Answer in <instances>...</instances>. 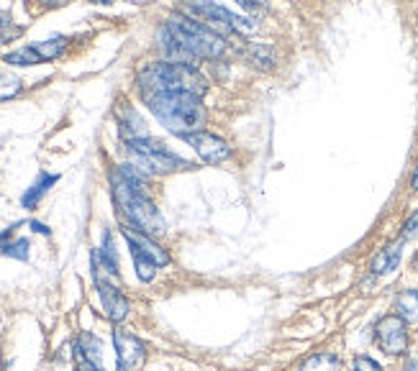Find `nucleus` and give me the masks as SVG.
Masks as SVG:
<instances>
[{
  "label": "nucleus",
  "instance_id": "13",
  "mask_svg": "<svg viewBox=\"0 0 418 371\" xmlns=\"http://www.w3.org/2000/svg\"><path fill=\"white\" fill-rule=\"evenodd\" d=\"M59 182V175H49V172H39V177L34 180V184H31L26 192L21 195V208H26V210H34L36 205L42 203V197L49 192L54 184Z\"/></svg>",
  "mask_w": 418,
  "mask_h": 371
},
{
  "label": "nucleus",
  "instance_id": "34",
  "mask_svg": "<svg viewBox=\"0 0 418 371\" xmlns=\"http://www.w3.org/2000/svg\"><path fill=\"white\" fill-rule=\"evenodd\" d=\"M411 187H413V192H418V164H416V169H413V177H411Z\"/></svg>",
  "mask_w": 418,
  "mask_h": 371
},
{
  "label": "nucleus",
  "instance_id": "8",
  "mask_svg": "<svg viewBox=\"0 0 418 371\" xmlns=\"http://www.w3.org/2000/svg\"><path fill=\"white\" fill-rule=\"evenodd\" d=\"M113 348H116V366L118 371H136L142 369L147 358V346L123 328L113 330Z\"/></svg>",
  "mask_w": 418,
  "mask_h": 371
},
{
  "label": "nucleus",
  "instance_id": "15",
  "mask_svg": "<svg viewBox=\"0 0 418 371\" xmlns=\"http://www.w3.org/2000/svg\"><path fill=\"white\" fill-rule=\"evenodd\" d=\"M400 253H403V241H398V244H393V246H385L383 251H380L375 259H372V264H369L372 274H375V277H380V274L395 272L398 264H400Z\"/></svg>",
  "mask_w": 418,
  "mask_h": 371
},
{
  "label": "nucleus",
  "instance_id": "3",
  "mask_svg": "<svg viewBox=\"0 0 418 371\" xmlns=\"http://www.w3.org/2000/svg\"><path fill=\"white\" fill-rule=\"evenodd\" d=\"M139 92L142 98L154 95V92H192L203 98L208 92V80L198 72L195 64L188 62H154L147 64L139 72Z\"/></svg>",
  "mask_w": 418,
  "mask_h": 371
},
{
  "label": "nucleus",
  "instance_id": "33",
  "mask_svg": "<svg viewBox=\"0 0 418 371\" xmlns=\"http://www.w3.org/2000/svg\"><path fill=\"white\" fill-rule=\"evenodd\" d=\"M78 371H98L92 364H87L85 358H78Z\"/></svg>",
  "mask_w": 418,
  "mask_h": 371
},
{
  "label": "nucleus",
  "instance_id": "12",
  "mask_svg": "<svg viewBox=\"0 0 418 371\" xmlns=\"http://www.w3.org/2000/svg\"><path fill=\"white\" fill-rule=\"evenodd\" d=\"M75 356L85 358L87 364H92L98 371H106V364H103V356H106L103 341H100L95 333H90V330L80 333L78 344H75Z\"/></svg>",
  "mask_w": 418,
  "mask_h": 371
},
{
  "label": "nucleus",
  "instance_id": "18",
  "mask_svg": "<svg viewBox=\"0 0 418 371\" xmlns=\"http://www.w3.org/2000/svg\"><path fill=\"white\" fill-rule=\"evenodd\" d=\"M67 44H70L67 36H51V39L36 42V44H31V46L39 51V56H42L44 62H54V59H59V56L67 51Z\"/></svg>",
  "mask_w": 418,
  "mask_h": 371
},
{
  "label": "nucleus",
  "instance_id": "5",
  "mask_svg": "<svg viewBox=\"0 0 418 371\" xmlns=\"http://www.w3.org/2000/svg\"><path fill=\"white\" fill-rule=\"evenodd\" d=\"M183 3V13L195 18V21L206 23L208 28H213L216 34H221L223 39L231 34H252L257 31V23L249 18L231 13L228 8L213 3V0H180Z\"/></svg>",
  "mask_w": 418,
  "mask_h": 371
},
{
  "label": "nucleus",
  "instance_id": "35",
  "mask_svg": "<svg viewBox=\"0 0 418 371\" xmlns=\"http://www.w3.org/2000/svg\"><path fill=\"white\" fill-rule=\"evenodd\" d=\"M90 3H95V6H111V3H116V0H90Z\"/></svg>",
  "mask_w": 418,
  "mask_h": 371
},
{
  "label": "nucleus",
  "instance_id": "29",
  "mask_svg": "<svg viewBox=\"0 0 418 371\" xmlns=\"http://www.w3.org/2000/svg\"><path fill=\"white\" fill-rule=\"evenodd\" d=\"M236 3H239L244 11H252V13H254V11H262V6H264V0H236Z\"/></svg>",
  "mask_w": 418,
  "mask_h": 371
},
{
  "label": "nucleus",
  "instance_id": "36",
  "mask_svg": "<svg viewBox=\"0 0 418 371\" xmlns=\"http://www.w3.org/2000/svg\"><path fill=\"white\" fill-rule=\"evenodd\" d=\"M413 272H416V274H418V251H416V253H413Z\"/></svg>",
  "mask_w": 418,
  "mask_h": 371
},
{
  "label": "nucleus",
  "instance_id": "27",
  "mask_svg": "<svg viewBox=\"0 0 418 371\" xmlns=\"http://www.w3.org/2000/svg\"><path fill=\"white\" fill-rule=\"evenodd\" d=\"M23 31H26V28H23V26H16V23H11V26H8L6 31H3V34H0V42H3V44H11V42H16V39H18V36H23Z\"/></svg>",
  "mask_w": 418,
  "mask_h": 371
},
{
  "label": "nucleus",
  "instance_id": "17",
  "mask_svg": "<svg viewBox=\"0 0 418 371\" xmlns=\"http://www.w3.org/2000/svg\"><path fill=\"white\" fill-rule=\"evenodd\" d=\"M100 259L106 264L108 274L111 277H118V269H121V261H118V249H116V239H113V231L106 228L103 231V241H100Z\"/></svg>",
  "mask_w": 418,
  "mask_h": 371
},
{
  "label": "nucleus",
  "instance_id": "25",
  "mask_svg": "<svg viewBox=\"0 0 418 371\" xmlns=\"http://www.w3.org/2000/svg\"><path fill=\"white\" fill-rule=\"evenodd\" d=\"M67 3H72V0H29V8L36 13H42V11H51V8H62L67 6Z\"/></svg>",
  "mask_w": 418,
  "mask_h": 371
},
{
  "label": "nucleus",
  "instance_id": "30",
  "mask_svg": "<svg viewBox=\"0 0 418 371\" xmlns=\"http://www.w3.org/2000/svg\"><path fill=\"white\" fill-rule=\"evenodd\" d=\"M29 228H31L34 233H39V236H51V228H49V225L39 223V220H29Z\"/></svg>",
  "mask_w": 418,
  "mask_h": 371
},
{
  "label": "nucleus",
  "instance_id": "7",
  "mask_svg": "<svg viewBox=\"0 0 418 371\" xmlns=\"http://www.w3.org/2000/svg\"><path fill=\"white\" fill-rule=\"evenodd\" d=\"M183 141L188 146H192V151L206 161V164H223L231 156V146H228L226 141L221 139V136H216V133L206 131V128L185 133Z\"/></svg>",
  "mask_w": 418,
  "mask_h": 371
},
{
  "label": "nucleus",
  "instance_id": "10",
  "mask_svg": "<svg viewBox=\"0 0 418 371\" xmlns=\"http://www.w3.org/2000/svg\"><path fill=\"white\" fill-rule=\"evenodd\" d=\"M121 233H123V239H126L128 244V251H136V253H144L147 259H152L156 266H167L170 264V253L164 251L162 246L156 244L152 236H147V233H139V231H131L128 225H123L121 228Z\"/></svg>",
  "mask_w": 418,
  "mask_h": 371
},
{
  "label": "nucleus",
  "instance_id": "23",
  "mask_svg": "<svg viewBox=\"0 0 418 371\" xmlns=\"http://www.w3.org/2000/svg\"><path fill=\"white\" fill-rule=\"evenodd\" d=\"M18 92H21V80L13 75H0V103L16 98Z\"/></svg>",
  "mask_w": 418,
  "mask_h": 371
},
{
  "label": "nucleus",
  "instance_id": "24",
  "mask_svg": "<svg viewBox=\"0 0 418 371\" xmlns=\"http://www.w3.org/2000/svg\"><path fill=\"white\" fill-rule=\"evenodd\" d=\"M416 236H418V210L413 213V215L403 223V231H400V241H403V244H408V241H413Z\"/></svg>",
  "mask_w": 418,
  "mask_h": 371
},
{
  "label": "nucleus",
  "instance_id": "11",
  "mask_svg": "<svg viewBox=\"0 0 418 371\" xmlns=\"http://www.w3.org/2000/svg\"><path fill=\"white\" fill-rule=\"evenodd\" d=\"M116 120H118V133L123 141L149 139V131H147L144 118L128 106V103H121V106L116 108Z\"/></svg>",
  "mask_w": 418,
  "mask_h": 371
},
{
  "label": "nucleus",
  "instance_id": "32",
  "mask_svg": "<svg viewBox=\"0 0 418 371\" xmlns=\"http://www.w3.org/2000/svg\"><path fill=\"white\" fill-rule=\"evenodd\" d=\"M403 371H418V356H408V358H405Z\"/></svg>",
  "mask_w": 418,
  "mask_h": 371
},
{
  "label": "nucleus",
  "instance_id": "21",
  "mask_svg": "<svg viewBox=\"0 0 418 371\" xmlns=\"http://www.w3.org/2000/svg\"><path fill=\"white\" fill-rule=\"evenodd\" d=\"M131 259H134V272H136V277H139V282H144V284L154 282L156 269H159L154 261L147 259L144 253H136V251H131Z\"/></svg>",
  "mask_w": 418,
  "mask_h": 371
},
{
  "label": "nucleus",
  "instance_id": "1",
  "mask_svg": "<svg viewBox=\"0 0 418 371\" xmlns=\"http://www.w3.org/2000/svg\"><path fill=\"white\" fill-rule=\"evenodd\" d=\"M159 42H162V51L170 56V62L188 64L198 62V59H219L228 49L223 36L185 13L172 15L164 23Z\"/></svg>",
  "mask_w": 418,
  "mask_h": 371
},
{
  "label": "nucleus",
  "instance_id": "14",
  "mask_svg": "<svg viewBox=\"0 0 418 371\" xmlns=\"http://www.w3.org/2000/svg\"><path fill=\"white\" fill-rule=\"evenodd\" d=\"M395 315L405 322V325H413L418 328V289H403V292L395 297Z\"/></svg>",
  "mask_w": 418,
  "mask_h": 371
},
{
  "label": "nucleus",
  "instance_id": "19",
  "mask_svg": "<svg viewBox=\"0 0 418 371\" xmlns=\"http://www.w3.org/2000/svg\"><path fill=\"white\" fill-rule=\"evenodd\" d=\"M303 371H341V358L336 353H313L311 358H305Z\"/></svg>",
  "mask_w": 418,
  "mask_h": 371
},
{
  "label": "nucleus",
  "instance_id": "28",
  "mask_svg": "<svg viewBox=\"0 0 418 371\" xmlns=\"http://www.w3.org/2000/svg\"><path fill=\"white\" fill-rule=\"evenodd\" d=\"M21 220H18V223H13V225H8V228H6V231H0V249H3V246H6L8 244V241H11V239H13V233L16 231H18V228H21Z\"/></svg>",
  "mask_w": 418,
  "mask_h": 371
},
{
  "label": "nucleus",
  "instance_id": "16",
  "mask_svg": "<svg viewBox=\"0 0 418 371\" xmlns=\"http://www.w3.org/2000/svg\"><path fill=\"white\" fill-rule=\"evenodd\" d=\"M244 59H247L252 67H262V70H272L277 62V54H275V46L272 44H249L247 49H244Z\"/></svg>",
  "mask_w": 418,
  "mask_h": 371
},
{
  "label": "nucleus",
  "instance_id": "26",
  "mask_svg": "<svg viewBox=\"0 0 418 371\" xmlns=\"http://www.w3.org/2000/svg\"><path fill=\"white\" fill-rule=\"evenodd\" d=\"M355 371H383V366L377 364L375 358L364 356V353H359V356L355 358Z\"/></svg>",
  "mask_w": 418,
  "mask_h": 371
},
{
  "label": "nucleus",
  "instance_id": "22",
  "mask_svg": "<svg viewBox=\"0 0 418 371\" xmlns=\"http://www.w3.org/2000/svg\"><path fill=\"white\" fill-rule=\"evenodd\" d=\"M0 256H8V259H18V261H29V256H31V241L29 239L8 241V244L0 249Z\"/></svg>",
  "mask_w": 418,
  "mask_h": 371
},
{
  "label": "nucleus",
  "instance_id": "4",
  "mask_svg": "<svg viewBox=\"0 0 418 371\" xmlns=\"http://www.w3.org/2000/svg\"><path fill=\"white\" fill-rule=\"evenodd\" d=\"M123 144H126V151L131 154V159L136 161V167L144 169L147 175H172V172L192 167L190 161L175 154L167 144L152 139V136L149 139L123 141Z\"/></svg>",
  "mask_w": 418,
  "mask_h": 371
},
{
  "label": "nucleus",
  "instance_id": "2",
  "mask_svg": "<svg viewBox=\"0 0 418 371\" xmlns=\"http://www.w3.org/2000/svg\"><path fill=\"white\" fill-rule=\"evenodd\" d=\"M142 100L154 113V118L180 139L185 133L200 131L206 126L203 98L192 95V92H154Z\"/></svg>",
  "mask_w": 418,
  "mask_h": 371
},
{
  "label": "nucleus",
  "instance_id": "31",
  "mask_svg": "<svg viewBox=\"0 0 418 371\" xmlns=\"http://www.w3.org/2000/svg\"><path fill=\"white\" fill-rule=\"evenodd\" d=\"M13 23V15H11V11H0V34L6 31L8 26Z\"/></svg>",
  "mask_w": 418,
  "mask_h": 371
},
{
  "label": "nucleus",
  "instance_id": "20",
  "mask_svg": "<svg viewBox=\"0 0 418 371\" xmlns=\"http://www.w3.org/2000/svg\"><path fill=\"white\" fill-rule=\"evenodd\" d=\"M3 62L11 64V67H36V64H44V59L34 46H21V49L3 56Z\"/></svg>",
  "mask_w": 418,
  "mask_h": 371
},
{
  "label": "nucleus",
  "instance_id": "9",
  "mask_svg": "<svg viewBox=\"0 0 418 371\" xmlns=\"http://www.w3.org/2000/svg\"><path fill=\"white\" fill-rule=\"evenodd\" d=\"M95 289H98V294H100V302H103V310H106L108 320L111 322L126 320L131 305H128L126 294L111 282V277H108V279L106 277H98V279H95Z\"/></svg>",
  "mask_w": 418,
  "mask_h": 371
},
{
  "label": "nucleus",
  "instance_id": "6",
  "mask_svg": "<svg viewBox=\"0 0 418 371\" xmlns=\"http://www.w3.org/2000/svg\"><path fill=\"white\" fill-rule=\"evenodd\" d=\"M375 344L388 356H403L408 351V325L395 313L383 315L375 322Z\"/></svg>",
  "mask_w": 418,
  "mask_h": 371
}]
</instances>
